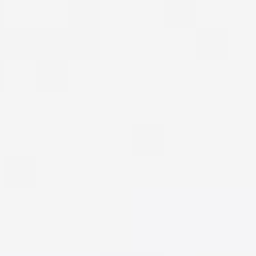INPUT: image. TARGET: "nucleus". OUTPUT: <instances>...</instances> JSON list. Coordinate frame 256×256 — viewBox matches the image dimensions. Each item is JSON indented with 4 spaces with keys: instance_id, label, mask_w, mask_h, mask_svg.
<instances>
[]
</instances>
